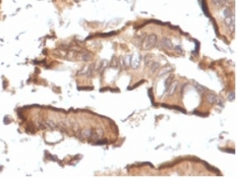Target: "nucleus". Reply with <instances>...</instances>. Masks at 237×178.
Segmentation results:
<instances>
[{"instance_id": "f03ea898", "label": "nucleus", "mask_w": 237, "mask_h": 178, "mask_svg": "<svg viewBox=\"0 0 237 178\" xmlns=\"http://www.w3.org/2000/svg\"><path fill=\"white\" fill-rule=\"evenodd\" d=\"M140 61H141V57L138 56L137 54H136L132 57V61H131V64H132V67L133 68H137L138 65H140Z\"/></svg>"}, {"instance_id": "20e7f679", "label": "nucleus", "mask_w": 237, "mask_h": 178, "mask_svg": "<svg viewBox=\"0 0 237 178\" xmlns=\"http://www.w3.org/2000/svg\"><path fill=\"white\" fill-rule=\"evenodd\" d=\"M163 43H164V45L167 46V47H170V48L172 47V43H171V41H170V40H168V39H165Z\"/></svg>"}, {"instance_id": "f257e3e1", "label": "nucleus", "mask_w": 237, "mask_h": 178, "mask_svg": "<svg viewBox=\"0 0 237 178\" xmlns=\"http://www.w3.org/2000/svg\"><path fill=\"white\" fill-rule=\"evenodd\" d=\"M156 40H157V37L155 35H151L150 37L147 38L146 43H145V48H146V49L152 48L155 45V43H156Z\"/></svg>"}, {"instance_id": "7ed1b4c3", "label": "nucleus", "mask_w": 237, "mask_h": 178, "mask_svg": "<svg viewBox=\"0 0 237 178\" xmlns=\"http://www.w3.org/2000/svg\"><path fill=\"white\" fill-rule=\"evenodd\" d=\"M212 2H213V4H214L215 6H217V7H223L221 0H212Z\"/></svg>"}]
</instances>
